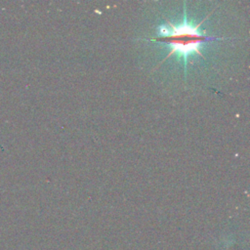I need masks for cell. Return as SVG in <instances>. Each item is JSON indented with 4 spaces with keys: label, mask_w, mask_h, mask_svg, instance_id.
Here are the masks:
<instances>
[{
    "label": "cell",
    "mask_w": 250,
    "mask_h": 250,
    "mask_svg": "<svg viewBox=\"0 0 250 250\" xmlns=\"http://www.w3.org/2000/svg\"><path fill=\"white\" fill-rule=\"evenodd\" d=\"M184 21L182 23L175 25L171 21H167V23H163L158 26V36L151 39V41L164 42L168 44L170 48L168 55L159 64L176 54L179 59L183 60L185 69H187L188 62L191 56L198 55L203 57L200 48L204 43L215 39H221L219 37L206 36L205 32H201L199 30V26L209 16H207L199 23L195 24L188 21L186 8L184 9Z\"/></svg>",
    "instance_id": "6da1fadb"
}]
</instances>
